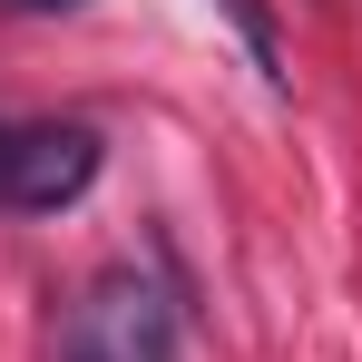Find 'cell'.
Wrapping results in <instances>:
<instances>
[{"instance_id":"cell-4","label":"cell","mask_w":362,"mask_h":362,"mask_svg":"<svg viewBox=\"0 0 362 362\" xmlns=\"http://www.w3.org/2000/svg\"><path fill=\"white\" fill-rule=\"evenodd\" d=\"M20 10H78V0H20Z\"/></svg>"},{"instance_id":"cell-1","label":"cell","mask_w":362,"mask_h":362,"mask_svg":"<svg viewBox=\"0 0 362 362\" xmlns=\"http://www.w3.org/2000/svg\"><path fill=\"white\" fill-rule=\"evenodd\" d=\"M177 343H186V303L127 264L98 274L88 303L69 313V362H177Z\"/></svg>"},{"instance_id":"cell-2","label":"cell","mask_w":362,"mask_h":362,"mask_svg":"<svg viewBox=\"0 0 362 362\" xmlns=\"http://www.w3.org/2000/svg\"><path fill=\"white\" fill-rule=\"evenodd\" d=\"M88 186H98V137L88 127H20V137H0V206L59 216Z\"/></svg>"},{"instance_id":"cell-3","label":"cell","mask_w":362,"mask_h":362,"mask_svg":"<svg viewBox=\"0 0 362 362\" xmlns=\"http://www.w3.org/2000/svg\"><path fill=\"white\" fill-rule=\"evenodd\" d=\"M226 20H235V40H245V59H255V78H264V88H284V40H274V10H264V0H226Z\"/></svg>"}]
</instances>
